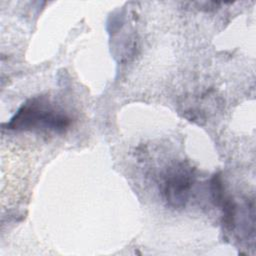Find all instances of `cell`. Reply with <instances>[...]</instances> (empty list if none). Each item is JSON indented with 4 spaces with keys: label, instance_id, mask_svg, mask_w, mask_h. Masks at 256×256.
Segmentation results:
<instances>
[{
    "label": "cell",
    "instance_id": "obj_2",
    "mask_svg": "<svg viewBox=\"0 0 256 256\" xmlns=\"http://www.w3.org/2000/svg\"><path fill=\"white\" fill-rule=\"evenodd\" d=\"M195 168L188 162H179L167 169L161 183V193L167 205L184 208L195 183Z\"/></svg>",
    "mask_w": 256,
    "mask_h": 256
},
{
    "label": "cell",
    "instance_id": "obj_1",
    "mask_svg": "<svg viewBox=\"0 0 256 256\" xmlns=\"http://www.w3.org/2000/svg\"><path fill=\"white\" fill-rule=\"evenodd\" d=\"M70 124L71 119L68 115L53 108L44 98L36 97L23 104L6 126L10 130L41 129L62 133Z\"/></svg>",
    "mask_w": 256,
    "mask_h": 256
},
{
    "label": "cell",
    "instance_id": "obj_3",
    "mask_svg": "<svg viewBox=\"0 0 256 256\" xmlns=\"http://www.w3.org/2000/svg\"><path fill=\"white\" fill-rule=\"evenodd\" d=\"M210 191H211L212 199H213L215 205L220 206L223 199L225 198V195H224L222 179L219 174H215L212 177V179L210 181Z\"/></svg>",
    "mask_w": 256,
    "mask_h": 256
}]
</instances>
